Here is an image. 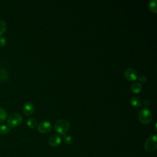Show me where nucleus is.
<instances>
[{"label":"nucleus","mask_w":157,"mask_h":157,"mask_svg":"<svg viewBox=\"0 0 157 157\" xmlns=\"http://www.w3.org/2000/svg\"><path fill=\"white\" fill-rule=\"evenodd\" d=\"M55 131L61 135L66 134L70 128V123L69 121L66 119H59L57 120L54 126Z\"/></svg>","instance_id":"1"},{"label":"nucleus","mask_w":157,"mask_h":157,"mask_svg":"<svg viewBox=\"0 0 157 157\" xmlns=\"http://www.w3.org/2000/svg\"><path fill=\"white\" fill-rule=\"evenodd\" d=\"M138 118L142 123L148 124L151 121L153 115L151 112L147 108L144 107L139 110L138 113Z\"/></svg>","instance_id":"2"},{"label":"nucleus","mask_w":157,"mask_h":157,"mask_svg":"<svg viewBox=\"0 0 157 157\" xmlns=\"http://www.w3.org/2000/svg\"><path fill=\"white\" fill-rule=\"evenodd\" d=\"M157 148V136L156 134L151 135L145 141L144 149L148 152H152Z\"/></svg>","instance_id":"3"},{"label":"nucleus","mask_w":157,"mask_h":157,"mask_svg":"<svg viewBox=\"0 0 157 157\" xmlns=\"http://www.w3.org/2000/svg\"><path fill=\"white\" fill-rule=\"evenodd\" d=\"M22 120V117L20 113L14 112L9 116L7 118V123L10 128H15L21 124Z\"/></svg>","instance_id":"4"},{"label":"nucleus","mask_w":157,"mask_h":157,"mask_svg":"<svg viewBox=\"0 0 157 157\" xmlns=\"http://www.w3.org/2000/svg\"><path fill=\"white\" fill-rule=\"evenodd\" d=\"M124 76L126 80L130 82L136 80L139 77L137 72L132 67L126 68L124 71Z\"/></svg>","instance_id":"5"},{"label":"nucleus","mask_w":157,"mask_h":157,"mask_svg":"<svg viewBox=\"0 0 157 157\" xmlns=\"http://www.w3.org/2000/svg\"><path fill=\"white\" fill-rule=\"evenodd\" d=\"M52 124L48 121H42L37 126V130L42 134H47L52 129Z\"/></svg>","instance_id":"6"},{"label":"nucleus","mask_w":157,"mask_h":157,"mask_svg":"<svg viewBox=\"0 0 157 157\" xmlns=\"http://www.w3.org/2000/svg\"><path fill=\"white\" fill-rule=\"evenodd\" d=\"M23 110L26 115H31L34 111V105L31 102H26L23 105Z\"/></svg>","instance_id":"7"},{"label":"nucleus","mask_w":157,"mask_h":157,"mask_svg":"<svg viewBox=\"0 0 157 157\" xmlns=\"http://www.w3.org/2000/svg\"><path fill=\"white\" fill-rule=\"evenodd\" d=\"M61 142V139L57 135H53L51 136L48 140V144L52 147H58Z\"/></svg>","instance_id":"8"},{"label":"nucleus","mask_w":157,"mask_h":157,"mask_svg":"<svg viewBox=\"0 0 157 157\" xmlns=\"http://www.w3.org/2000/svg\"><path fill=\"white\" fill-rule=\"evenodd\" d=\"M142 89V86L139 82H135L131 86V90L134 94L139 93Z\"/></svg>","instance_id":"9"},{"label":"nucleus","mask_w":157,"mask_h":157,"mask_svg":"<svg viewBox=\"0 0 157 157\" xmlns=\"http://www.w3.org/2000/svg\"><path fill=\"white\" fill-rule=\"evenodd\" d=\"M130 104L132 106L135 108H139L142 105V101L141 100L136 96H133L130 99Z\"/></svg>","instance_id":"10"},{"label":"nucleus","mask_w":157,"mask_h":157,"mask_svg":"<svg viewBox=\"0 0 157 157\" xmlns=\"http://www.w3.org/2000/svg\"><path fill=\"white\" fill-rule=\"evenodd\" d=\"M26 124L30 128H34L37 126V121L34 118H29L26 121Z\"/></svg>","instance_id":"11"},{"label":"nucleus","mask_w":157,"mask_h":157,"mask_svg":"<svg viewBox=\"0 0 157 157\" xmlns=\"http://www.w3.org/2000/svg\"><path fill=\"white\" fill-rule=\"evenodd\" d=\"M149 9L150 10L153 12V13H156L157 12V7H156V0H153L149 2V5H148Z\"/></svg>","instance_id":"12"},{"label":"nucleus","mask_w":157,"mask_h":157,"mask_svg":"<svg viewBox=\"0 0 157 157\" xmlns=\"http://www.w3.org/2000/svg\"><path fill=\"white\" fill-rule=\"evenodd\" d=\"M7 118V112L6 110L0 107V123H2L6 120Z\"/></svg>","instance_id":"13"},{"label":"nucleus","mask_w":157,"mask_h":157,"mask_svg":"<svg viewBox=\"0 0 157 157\" xmlns=\"http://www.w3.org/2000/svg\"><path fill=\"white\" fill-rule=\"evenodd\" d=\"M8 75V71L6 69L4 68H1L0 69V80H4V79H7Z\"/></svg>","instance_id":"14"},{"label":"nucleus","mask_w":157,"mask_h":157,"mask_svg":"<svg viewBox=\"0 0 157 157\" xmlns=\"http://www.w3.org/2000/svg\"><path fill=\"white\" fill-rule=\"evenodd\" d=\"M10 131V128L6 124H2L0 126V134L5 135L7 134Z\"/></svg>","instance_id":"15"},{"label":"nucleus","mask_w":157,"mask_h":157,"mask_svg":"<svg viewBox=\"0 0 157 157\" xmlns=\"http://www.w3.org/2000/svg\"><path fill=\"white\" fill-rule=\"evenodd\" d=\"M63 139L64 142L65 144H68V145L72 144V142L73 141L72 136L71 135H69V134H64Z\"/></svg>","instance_id":"16"},{"label":"nucleus","mask_w":157,"mask_h":157,"mask_svg":"<svg viewBox=\"0 0 157 157\" xmlns=\"http://www.w3.org/2000/svg\"><path fill=\"white\" fill-rule=\"evenodd\" d=\"M7 28V25L6 22L2 20H0V35L2 34L4 31H6Z\"/></svg>","instance_id":"17"},{"label":"nucleus","mask_w":157,"mask_h":157,"mask_svg":"<svg viewBox=\"0 0 157 157\" xmlns=\"http://www.w3.org/2000/svg\"><path fill=\"white\" fill-rule=\"evenodd\" d=\"M7 44V40L4 36H0V46L3 47Z\"/></svg>","instance_id":"18"},{"label":"nucleus","mask_w":157,"mask_h":157,"mask_svg":"<svg viewBox=\"0 0 157 157\" xmlns=\"http://www.w3.org/2000/svg\"><path fill=\"white\" fill-rule=\"evenodd\" d=\"M137 79L141 83H145L147 81V78L145 75H140L138 77Z\"/></svg>","instance_id":"19"},{"label":"nucleus","mask_w":157,"mask_h":157,"mask_svg":"<svg viewBox=\"0 0 157 157\" xmlns=\"http://www.w3.org/2000/svg\"><path fill=\"white\" fill-rule=\"evenodd\" d=\"M150 104V101H149L148 99H145V100L144 101V104H145V108H147V107L149 106Z\"/></svg>","instance_id":"20"}]
</instances>
